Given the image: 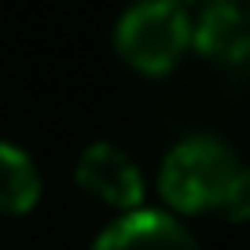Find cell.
Returning <instances> with one entry per match:
<instances>
[{
	"instance_id": "cell-8",
	"label": "cell",
	"mask_w": 250,
	"mask_h": 250,
	"mask_svg": "<svg viewBox=\"0 0 250 250\" xmlns=\"http://www.w3.org/2000/svg\"><path fill=\"white\" fill-rule=\"evenodd\" d=\"M243 4H247V11H250V0H243Z\"/></svg>"
},
{
	"instance_id": "cell-7",
	"label": "cell",
	"mask_w": 250,
	"mask_h": 250,
	"mask_svg": "<svg viewBox=\"0 0 250 250\" xmlns=\"http://www.w3.org/2000/svg\"><path fill=\"white\" fill-rule=\"evenodd\" d=\"M221 213H225L232 225H247V221H250V166L247 162H243L239 173H235V180H232V188H228Z\"/></svg>"
},
{
	"instance_id": "cell-1",
	"label": "cell",
	"mask_w": 250,
	"mask_h": 250,
	"mask_svg": "<svg viewBox=\"0 0 250 250\" xmlns=\"http://www.w3.org/2000/svg\"><path fill=\"white\" fill-rule=\"evenodd\" d=\"M239 166L243 162L228 140L191 133L166 151L158 166V195L173 213H221Z\"/></svg>"
},
{
	"instance_id": "cell-2",
	"label": "cell",
	"mask_w": 250,
	"mask_h": 250,
	"mask_svg": "<svg viewBox=\"0 0 250 250\" xmlns=\"http://www.w3.org/2000/svg\"><path fill=\"white\" fill-rule=\"evenodd\" d=\"M191 48V15L184 0H136L114 22L118 59L140 78H166Z\"/></svg>"
},
{
	"instance_id": "cell-3",
	"label": "cell",
	"mask_w": 250,
	"mask_h": 250,
	"mask_svg": "<svg viewBox=\"0 0 250 250\" xmlns=\"http://www.w3.org/2000/svg\"><path fill=\"white\" fill-rule=\"evenodd\" d=\"M74 180L88 199H96V203L110 206L118 213L140 210L144 191H147L144 173L133 162V155L110 140H96L81 151L78 166H74Z\"/></svg>"
},
{
	"instance_id": "cell-4",
	"label": "cell",
	"mask_w": 250,
	"mask_h": 250,
	"mask_svg": "<svg viewBox=\"0 0 250 250\" xmlns=\"http://www.w3.org/2000/svg\"><path fill=\"white\" fill-rule=\"evenodd\" d=\"M88 250H203L191 228L166 210H133L110 221Z\"/></svg>"
},
{
	"instance_id": "cell-5",
	"label": "cell",
	"mask_w": 250,
	"mask_h": 250,
	"mask_svg": "<svg viewBox=\"0 0 250 250\" xmlns=\"http://www.w3.org/2000/svg\"><path fill=\"white\" fill-rule=\"evenodd\" d=\"M191 48L221 66L250 59V11L243 0H210L191 19Z\"/></svg>"
},
{
	"instance_id": "cell-9",
	"label": "cell",
	"mask_w": 250,
	"mask_h": 250,
	"mask_svg": "<svg viewBox=\"0 0 250 250\" xmlns=\"http://www.w3.org/2000/svg\"><path fill=\"white\" fill-rule=\"evenodd\" d=\"M199 4H210V0H199Z\"/></svg>"
},
{
	"instance_id": "cell-6",
	"label": "cell",
	"mask_w": 250,
	"mask_h": 250,
	"mask_svg": "<svg viewBox=\"0 0 250 250\" xmlns=\"http://www.w3.org/2000/svg\"><path fill=\"white\" fill-rule=\"evenodd\" d=\"M44 180L30 151L0 140V217H22L41 203Z\"/></svg>"
}]
</instances>
